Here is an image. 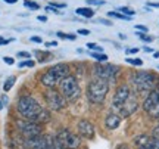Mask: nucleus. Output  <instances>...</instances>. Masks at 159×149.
<instances>
[{
  "label": "nucleus",
  "mask_w": 159,
  "mask_h": 149,
  "mask_svg": "<svg viewBox=\"0 0 159 149\" xmlns=\"http://www.w3.org/2000/svg\"><path fill=\"white\" fill-rule=\"evenodd\" d=\"M136 30L140 33H148V27H144V25H136Z\"/></svg>",
  "instance_id": "nucleus-33"
},
{
  "label": "nucleus",
  "mask_w": 159,
  "mask_h": 149,
  "mask_svg": "<svg viewBox=\"0 0 159 149\" xmlns=\"http://www.w3.org/2000/svg\"><path fill=\"white\" fill-rule=\"evenodd\" d=\"M18 56L19 58H31V55H30L28 52H18Z\"/></svg>",
  "instance_id": "nucleus-34"
},
{
  "label": "nucleus",
  "mask_w": 159,
  "mask_h": 149,
  "mask_svg": "<svg viewBox=\"0 0 159 149\" xmlns=\"http://www.w3.org/2000/svg\"><path fill=\"white\" fill-rule=\"evenodd\" d=\"M91 56L94 58L99 63L106 62V61H108V55H105V53H96V52H91Z\"/></svg>",
  "instance_id": "nucleus-21"
},
{
  "label": "nucleus",
  "mask_w": 159,
  "mask_h": 149,
  "mask_svg": "<svg viewBox=\"0 0 159 149\" xmlns=\"http://www.w3.org/2000/svg\"><path fill=\"white\" fill-rule=\"evenodd\" d=\"M43 96H44L46 105L52 111H62L66 106V99L61 95V92H57L55 89H47V92Z\"/></svg>",
  "instance_id": "nucleus-8"
},
{
  "label": "nucleus",
  "mask_w": 159,
  "mask_h": 149,
  "mask_svg": "<svg viewBox=\"0 0 159 149\" xmlns=\"http://www.w3.org/2000/svg\"><path fill=\"white\" fill-rule=\"evenodd\" d=\"M131 95H133V92H131V89L127 86V84H121V86L116 87L114 99H112V106H114V109L118 111V109L130 99Z\"/></svg>",
  "instance_id": "nucleus-11"
},
{
  "label": "nucleus",
  "mask_w": 159,
  "mask_h": 149,
  "mask_svg": "<svg viewBox=\"0 0 159 149\" xmlns=\"http://www.w3.org/2000/svg\"><path fill=\"white\" fill-rule=\"evenodd\" d=\"M49 137L50 136H35V137L27 139L25 140V148L27 149H49Z\"/></svg>",
  "instance_id": "nucleus-13"
},
{
  "label": "nucleus",
  "mask_w": 159,
  "mask_h": 149,
  "mask_svg": "<svg viewBox=\"0 0 159 149\" xmlns=\"http://www.w3.org/2000/svg\"><path fill=\"white\" fill-rule=\"evenodd\" d=\"M47 121H50V112H49V109H44L39 114V117L34 120V123H39V124H43V123H47Z\"/></svg>",
  "instance_id": "nucleus-18"
},
{
  "label": "nucleus",
  "mask_w": 159,
  "mask_h": 149,
  "mask_svg": "<svg viewBox=\"0 0 159 149\" xmlns=\"http://www.w3.org/2000/svg\"><path fill=\"white\" fill-rule=\"evenodd\" d=\"M137 52H139L137 47H134V49H127V53H137Z\"/></svg>",
  "instance_id": "nucleus-42"
},
{
  "label": "nucleus",
  "mask_w": 159,
  "mask_h": 149,
  "mask_svg": "<svg viewBox=\"0 0 159 149\" xmlns=\"http://www.w3.org/2000/svg\"><path fill=\"white\" fill-rule=\"evenodd\" d=\"M152 137L159 140V124L156 127H153V130H152Z\"/></svg>",
  "instance_id": "nucleus-29"
},
{
  "label": "nucleus",
  "mask_w": 159,
  "mask_h": 149,
  "mask_svg": "<svg viewBox=\"0 0 159 149\" xmlns=\"http://www.w3.org/2000/svg\"><path fill=\"white\" fill-rule=\"evenodd\" d=\"M87 47H89L90 50L96 52V53H102V52H103L102 47H100V46H97L96 43H87Z\"/></svg>",
  "instance_id": "nucleus-26"
},
{
  "label": "nucleus",
  "mask_w": 159,
  "mask_h": 149,
  "mask_svg": "<svg viewBox=\"0 0 159 149\" xmlns=\"http://www.w3.org/2000/svg\"><path fill=\"white\" fill-rule=\"evenodd\" d=\"M16 109H18V112L22 115L25 120L34 121L35 118L39 117L40 112L43 111V106L37 102V99L35 98L27 95V96H22V98L18 99Z\"/></svg>",
  "instance_id": "nucleus-3"
},
{
  "label": "nucleus",
  "mask_w": 159,
  "mask_h": 149,
  "mask_svg": "<svg viewBox=\"0 0 159 149\" xmlns=\"http://www.w3.org/2000/svg\"><path fill=\"white\" fill-rule=\"evenodd\" d=\"M100 22H103L105 25H112V22H111V21H108V19H100Z\"/></svg>",
  "instance_id": "nucleus-44"
},
{
  "label": "nucleus",
  "mask_w": 159,
  "mask_h": 149,
  "mask_svg": "<svg viewBox=\"0 0 159 149\" xmlns=\"http://www.w3.org/2000/svg\"><path fill=\"white\" fill-rule=\"evenodd\" d=\"M153 56H155V58H159V52H155V53H153Z\"/></svg>",
  "instance_id": "nucleus-48"
},
{
  "label": "nucleus",
  "mask_w": 159,
  "mask_h": 149,
  "mask_svg": "<svg viewBox=\"0 0 159 149\" xmlns=\"http://www.w3.org/2000/svg\"><path fill=\"white\" fill-rule=\"evenodd\" d=\"M137 35H139V39H140L142 41H146V43H150V41H153V37L148 35V33H137Z\"/></svg>",
  "instance_id": "nucleus-25"
},
{
  "label": "nucleus",
  "mask_w": 159,
  "mask_h": 149,
  "mask_svg": "<svg viewBox=\"0 0 159 149\" xmlns=\"http://www.w3.org/2000/svg\"><path fill=\"white\" fill-rule=\"evenodd\" d=\"M71 72V68H69L68 63L65 62H59L56 65H53L46 71L44 74H41L40 77V84L46 89H55L56 86H59V83L68 77Z\"/></svg>",
  "instance_id": "nucleus-1"
},
{
  "label": "nucleus",
  "mask_w": 159,
  "mask_h": 149,
  "mask_svg": "<svg viewBox=\"0 0 159 149\" xmlns=\"http://www.w3.org/2000/svg\"><path fill=\"white\" fill-rule=\"evenodd\" d=\"M6 3H11V5H13V3H16L18 0H5Z\"/></svg>",
  "instance_id": "nucleus-47"
},
{
  "label": "nucleus",
  "mask_w": 159,
  "mask_h": 149,
  "mask_svg": "<svg viewBox=\"0 0 159 149\" xmlns=\"http://www.w3.org/2000/svg\"><path fill=\"white\" fill-rule=\"evenodd\" d=\"M9 41H11V40H5V39H3V37L0 35V46H2V44H7Z\"/></svg>",
  "instance_id": "nucleus-41"
},
{
  "label": "nucleus",
  "mask_w": 159,
  "mask_h": 149,
  "mask_svg": "<svg viewBox=\"0 0 159 149\" xmlns=\"http://www.w3.org/2000/svg\"><path fill=\"white\" fill-rule=\"evenodd\" d=\"M148 6H152V7H159V3H150V2H149Z\"/></svg>",
  "instance_id": "nucleus-46"
},
{
  "label": "nucleus",
  "mask_w": 159,
  "mask_h": 149,
  "mask_svg": "<svg viewBox=\"0 0 159 149\" xmlns=\"http://www.w3.org/2000/svg\"><path fill=\"white\" fill-rule=\"evenodd\" d=\"M116 149H130V148H128V145H119Z\"/></svg>",
  "instance_id": "nucleus-45"
},
{
  "label": "nucleus",
  "mask_w": 159,
  "mask_h": 149,
  "mask_svg": "<svg viewBox=\"0 0 159 149\" xmlns=\"http://www.w3.org/2000/svg\"><path fill=\"white\" fill-rule=\"evenodd\" d=\"M89 5H96V6H100V5H105V2L102 0H87Z\"/></svg>",
  "instance_id": "nucleus-30"
},
{
  "label": "nucleus",
  "mask_w": 159,
  "mask_h": 149,
  "mask_svg": "<svg viewBox=\"0 0 159 149\" xmlns=\"http://www.w3.org/2000/svg\"><path fill=\"white\" fill-rule=\"evenodd\" d=\"M152 149H159V140L158 139H153V142H152Z\"/></svg>",
  "instance_id": "nucleus-36"
},
{
  "label": "nucleus",
  "mask_w": 159,
  "mask_h": 149,
  "mask_svg": "<svg viewBox=\"0 0 159 149\" xmlns=\"http://www.w3.org/2000/svg\"><path fill=\"white\" fill-rule=\"evenodd\" d=\"M47 11H50V12H53V13H61V12L57 11L56 7H52V6H49V7H47Z\"/></svg>",
  "instance_id": "nucleus-38"
},
{
  "label": "nucleus",
  "mask_w": 159,
  "mask_h": 149,
  "mask_svg": "<svg viewBox=\"0 0 159 149\" xmlns=\"http://www.w3.org/2000/svg\"><path fill=\"white\" fill-rule=\"evenodd\" d=\"M37 19H39L40 22H46V21H47V16H44V15H40Z\"/></svg>",
  "instance_id": "nucleus-39"
},
{
  "label": "nucleus",
  "mask_w": 159,
  "mask_h": 149,
  "mask_svg": "<svg viewBox=\"0 0 159 149\" xmlns=\"http://www.w3.org/2000/svg\"><path fill=\"white\" fill-rule=\"evenodd\" d=\"M78 34H80V35H89V34H90V30L81 28V30H78Z\"/></svg>",
  "instance_id": "nucleus-35"
},
{
  "label": "nucleus",
  "mask_w": 159,
  "mask_h": 149,
  "mask_svg": "<svg viewBox=\"0 0 159 149\" xmlns=\"http://www.w3.org/2000/svg\"><path fill=\"white\" fill-rule=\"evenodd\" d=\"M118 11H119V12H122V13L125 15V16H130V18H133V16H134V13H136V12L133 11V9H130V7H127V6H121V7H119Z\"/></svg>",
  "instance_id": "nucleus-23"
},
{
  "label": "nucleus",
  "mask_w": 159,
  "mask_h": 149,
  "mask_svg": "<svg viewBox=\"0 0 159 149\" xmlns=\"http://www.w3.org/2000/svg\"><path fill=\"white\" fill-rule=\"evenodd\" d=\"M56 139L59 140V143L62 145L65 149H78L81 145V140L77 134L68 130V128H62L59 130L56 134Z\"/></svg>",
  "instance_id": "nucleus-9"
},
{
  "label": "nucleus",
  "mask_w": 159,
  "mask_h": 149,
  "mask_svg": "<svg viewBox=\"0 0 159 149\" xmlns=\"http://www.w3.org/2000/svg\"><path fill=\"white\" fill-rule=\"evenodd\" d=\"M56 35H59L61 39H66V37H68V34H65V33H61V31H57Z\"/></svg>",
  "instance_id": "nucleus-40"
},
{
  "label": "nucleus",
  "mask_w": 159,
  "mask_h": 149,
  "mask_svg": "<svg viewBox=\"0 0 159 149\" xmlns=\"http://www.w3.org/2000/svg\"><path fill=\"white\" fill-rule=\"evenodd\" d=\"M44 46H56V41H47L44 43Z\"/></svg>",
  "instance_id": "nucleus-43"
},
{
  "label": "nucleus",
  "mask_w": 159,
  "mask_h": 149,
  "mask_svg": "<svg viewBox=\"0 0 159 149\" xmlns=\"http://www.w3.org/2000/svg\"><path fill=\"white\" fill-rule=\"evenodd\" d=\"M31 41H34V43H41L43 40H41L40 37H35V35H34V37H31Z\"/></svg>",
  "instance_id": "nucleus-37"
},
{
  "label": "nucleus",
  "mask_w": 159,
  "mask_h": 149,
  "mask_svg": "<svg viewBox=\"0 0 159 149\" xmlns=\"http://www.w3.org/2000/svg\"><path fill=\"white\" fill-rule=\"evenodd\" d=\"M108 16L111 18H118V19H124V21H130V16H125L124 13H119V12H108Z\"/></svg>",
  "instance_id": "nucleus-22"
},
{
  "label": "nucleus",
  "mask_w": 159,
  "mask_h": 149,
  "mask_svg": "<svg viewBox=\"0 0 159 149\" xmlns=\"http://www.w3.org/2000/svg\"><path fill=\"white\" fill-rule=\"evenodd\" d=\"M59 92L63 98L66 99V102H74L80 98L81 95V87L78 84V80L74 75H68L65 77L61 83H59Z\"/></svg>",
  "instance_id": "nucleus-5"
},
{
  "label": "nucleus",
  "mask_w": 159,
  "mask_h": 149,
  "mask_svg": "<svg viewBox=\"0 0 159 149\" xmlns=\"http://www.w3.org/2000/svg\"><path fill=\"white\" fill-rule=\"evenodd\" d=\"M49 149H65L62 145L59 143V140L56 139V136H53V137H49Z\"/></svg>",
  "instance_id": "nucleus-19"
},
{
  "label": "nucleus",
  "mask_w": 159,
  "mask_h": 149,
  "mask_svg": "<svg viewBox=\"0 0 159 149\" xmlns=\"http://www.w3.org/2000/svg\"><path fill=\"white\" fill-rule=\"evenodd\" d=\"M77 130H78V134L83 136L85 139H93L94 137V126L91 124L89 120H80L78 124H77Z\"/></svg>",
  "instance_id": "nucleus-14"
},
{
  "label": "nucleus",
  "mask_w": 159,
  "mask_h": 149,
  "mask_svg": "<svg viewBox=\"0 0 159 149\" xmlns=\"http://www.w3.org/2000/svg\"><path fill=\"white\" fill-rule=\"evenodd\" d=\"M3 61H5V63H7V65H13V63H15L13 58H11V56H5L3 58Z\"/></svg>",
  "instance_id": "nucleus-32"
},
{
  "label": "nucleus",
  "mask_w": 159,
  "mask_h": 149,
  "mask_svg": "<svg viewBox=\"0 0 159 149\" xmlns=\"http://www.w3.org/2000/svg\"><path fill=\"white\" fill-rule=\"evenodd\" d=\"M139 108V102H137V99L134 95H131L130 99L127 100V102L121 106V108L116 111V114L121 117V118H125V117H130L131 114H134Z\"/></svg>",
  "instance_id": "nucleus-12"
},
{
  "label": "nucleus",
  "mask_w": 159,
  "mask_h": 149,
  "mask_svg": "<svg viewBox=\"0 0 159 149\" xmlns=\"http://www.w3.org/2000/svg\"><path fill=\"white\" fill-rule=\"evenodd\" d=\"M75 13L80 15V16H83V18H93L94 16V11H93L91 7H77V9H75Z\"/></svg>",
  "instance_id": "nucleus-17"
},
{
  "label": "nucleus",
  "mask_w": 159,
  "mask_h": 149,
  "mask_svg": "<svg viewBox=\"0 0 159 149\" xmlns=\"http://www.w3.org/2000/svg\"><path fill=\"white\" fill-rule=\"evenodd\" d=\"M34 65H35V62L34 61H31V59H30V61H25V62L18 63V67H19V68H24V67H34Z\"/></svg>",
  "instance_id": "nucleus-28"
},
{
  "label": "nucleus",
  "mask_w": 159,
  "mask_h": 149,
  "mask_svg": "<svg viewBox=\"0 0 159 149\" xmlns=\"http://www.w3.org/2000/svg\"><path fill=\"white\" fill-rule=\"evenodd\" d=\"M94 77L105 80L108 83H115L116 77L119 74V67L116 65H111V63H96L94 67Z\"/></svg>",
  "instance_id": "nucleus-6"
},
{
  "label": "nucleus",
  "mask_w": 159,
  "mask_h": 149,
  "mask_svg": "<svg viewBox=\"0 0 159 149\" xmlns=\"http://www.w3.org/2000/svg\"><path fill=\"white\" fill-rule=\"evenodd\" d=\"M121 117H119L116 112H109L106 115V118H105V126L108 130H115V128H118L119 124H121Z\"/></svg>",
  "instance_id": "nucleus-16"
},
{
  "label": "nucleus",
  "mask_w": 159,
  "mask_h": 149,
  "mask_svg": "<svg viewBox=\"0 0 159 149\" xmlns=\"http://www.w3.org/2000/svg\"><path fill=\"white\" fill-rule=\"evenodd\" d=\"M2 108H3V106H2V100H0V109H2Z\"/></svg>",
  "instance_id": "nucleus-49"
},
{
  "label": "nucleus",
  "mask_w": 159,
  "mask_h": 149,
  "mask_svg": "<svg viewBox=\"0 0 159 149\" xmlns=\"http://www.w3.org/2000/svg\"><path fill=\"white\" fill-rule=\"evenodd\" d=\"M128 63H131V65H136V67H142L143 65V61L142 59H139V58H127L125 59Z\"/></svg>",
  "instance_id": "nucleus-24"
},
{
  "label": "nucleus",
  "mask_w": 159,
  "mask_h": 149,
  "mask_svg": "<svg viewBox=\"0 0 159 149\" xmlns=\"http://www.w3.org/2000/svg\"><path fill=\"white\" fill-rule=\"evenodd\" d=\"M143 109L148 112L150 118H158L159 120V81L152 92L149 93L144 102H143Z\"/></svg>",
  "instance_id": "nucleus-7"
},
{
  "label": "nucleus",
  "mask_w": 159,
  "mask_h": 149,
  "mask_svg": "<svg viewBox=\"0 0 159 149\" xmlns=\"http://www.w3.org/2000/svg\"><path fill=\"white\" fill-rule=\"evenodd\" d=\"M15 81H16V77H15V75H11V77L5 81V84H3V90H5V92H9L12 87H13V83H15Z\"/></svg>",
  "instance_id": "nucleus-20"
},
{
  "label": "nucleus",
  "mask_w": 159,
  "mask_h": 149,
  "mask_svg": "<svg viewBox=\"0 0 159 149\" xmlns=\"http://www.w3.org/2000/svg\"><path fill=\"white\" fill-rule=\"evenodd\" d=\"M16 126L19 128V133L25 139H31V137H35V136L41 134V124L34 123V121H28V120L18 121Z\"/></svg>",
  "instance_id": "nucleus-10"
},
{
  "label": "nucleus",
  "mask_w": 159,
  "mask_h": 149,
  "mask_svg": "<svg viewBox=\"0 0 159 149\" xmlns=\"http://www.w3.org/2000/svg\"><path fill=\"white\" fill-rule=\"evenodd\" d=\"M24 5L27 6V7H30V9H34V11H37V9L40 7L37 3H34V2H30V0H25V2H24Z\"/></svg>",
  "instance_id": "nucleus-27"
},
{
  "label": "nucleus",
  "mask_w": 159,
  "mask_h": 149,
  "mask_svg": "<svg viewBox=\"0 0 159 149\" xmlns=\"http://www.w3.org/2000/svg\"><path fill=\"white\" fill-rule=\"evenodd\" d=\"M109 92V83L105 80H100V78H93V80L89 81L87 84V99L90 100L91 103H96V105H100L103 103V100L106 99V95Z\"/></svg>",
  "instance_id": "nucleus-4"
},
{
  "label": "nucleus",
  "mask_w": 159,
  "mask_h": 149,
  "mask_svg": "<svg viewBox=\"0 0 159 149\" xmlns=\"http://www.w3.org/2000/svg\"><path fill=\"white\" fill-rule=\"evenodd\" d=\"M134 146L136 149H152V142H153V137L149 136V134H139L134 137Z\"/></svg>",
  "instance_id": "nucleus-15"
},
{
  "label": "nucleus",
  "mask_w": 159,
  "mask_h": 149,
  "mask_svg": "<svg viewBox=\"0 0 159 149\" xmlns=\"http://www.w3.org/2000/svg\"><path fill=\"white\" fill-rule=\"evenodd\" d=\"M52 7H56V9H62V7H65V5L63 3H56V2H50V5Z\"/></svg>",
  "instance_id": "nucleus-31"
},
{
  "label": "nucleus",
  "mask_w": 159,
  "mask_h": 149,
  "mask_svg": "<svg viewBox=\"0 0 159 149\" xmlns=\"http://www.w3.org/2000/svg\"><path fill=\"white\" fill-rule=\"evenodd\" d=\"M131 84L139 95L148 96L156 86V75L149 71H137L131 75Z\"/></svg>",
  "instance_id": "nucleus-2"
}]
</instances>
